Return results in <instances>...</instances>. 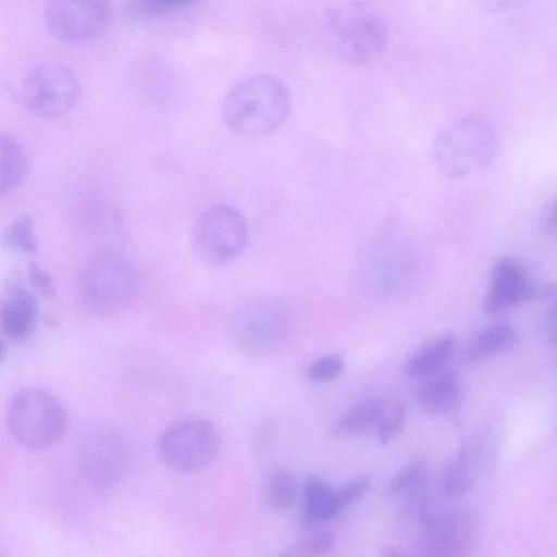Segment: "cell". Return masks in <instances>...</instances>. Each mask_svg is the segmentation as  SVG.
Wrapping results in <instances>:
<instances>
[{
  "label": "cell",
  "instance_id": "836d02e7",
  "mask_svg": "<svg viewBox=\"0 0 557 557\" xmlns=\"http://www.w3.org/2000/svg\"><path fill=\"white\" fill-rule=\"evenodd\" d=\"M5 346L4 344L0 341V363L2 362V360L4 359L5 357Z\"/></svg>",
  "mask_w": 557,
  "mask_h": 557
},
{
  "label": "cell",
  "instance_id": "ba28073f",
  "mask_svg": "<svg viewBox=\"0 0 557 557\" xmlns=\"http://www.w3.org/2000/svg\"><path fill=\"white\" fill-rule=\"evenodd\" d=\"M134 460L132 442L124 431L98 424L83 436L78 463L83 474L99 485H114L129 473Z\"/></svg>",
  "mask_w": 557,
  "mask_h": 557
},
{
  "label": "cell",
  "instance_id": "5bb4252c",
  "mask_svg": "<svg viewBox=\"0 0 557 557\" xmlns=\"http://www.w3.org/2000/svg\"><path fill=\"white\" fill-rule=\"evenodd\" d=\"M497 447V440L488 432H478L468 437L445 470V492L449 496H463L474 490L493 471Z\"/></svg>",
  "mask_w": 557,
  "mask_h": 557
},
{
  "label": "cell",
  "instance_id": "2e32d148",
  "mask_svg": "<svg viewBox=\"0 0 557 557\" xmlns=\"http://www.w3.org/2000/svg\"><path fill=\"white\" fill-rule=\"evenodd\" d=\"M457 342L453 334H445L421 348L406 363L405 371L411 377L433 376L453 360Z\"/></svg>",
  "mask_w": 557,
  "mask_h": 557
},
{
  "label": "cell",
  "instance_id": "f546056e",
  "mask_svg": "<svg viewBox=\"0 0 557 557\" xmlns=\"http://www.w3.org/2000/svg\"><path fill=\"white\" fill-rule=\"evenodd\" d=\"M28 280L33 287L46 297H53L57 293L51 275L37 263H29L27 268Z\"/></svg>",
  "mask_w": 557,
  "mask_h": 557
},
{
  "label": "cell",
  "instance_id": "3957f363",
  "mask_svg": "<svg viewBox=\"0 0 557 557\" xmlns=\"http://www.w3.org/2000/svg\"><path fill=\"white\" fill-rule=\"evenodd\" d=\"M292 320L285 302L269 295L248 297L231 311L226 332L232 345L249 356L277 350L287 341Z\"/></svg>",
  "mask_w": 557,
  "mask_h": 557
},
{
  "label": "cell",
  "instance_id": "7402d4cb",
  "mask_svg": "<svg viewBox=\"0 0 557 557\" xmlns=\"http://www.w3.org/2000/svg\"><path fill=\"white\" fill-rule=\"evenodd\" d=\"M263 496L272 511L288 510L297 497V481L294 473L283 467L273 469L265 479Z\"/></svg>",
  "mask_w": 557,
  "mask_h": 557
},
{
  "label": "cell",
  "instance_id": "d6986e66",
  "mask_svg": "<svg viewBox=\"0 0 557 557\" xmlns=\"http://www.w3.org/2000/svg\"><path fill=\"white\" fill-rule=\"evenodd\" d=\"M384 410L377 397H367L350 407L333 426V433L343 438H352L363 434L377 423Z\"/></svg>",
  "mask_w": 557,
  "mask_h": 557
},
{
  "label": "cell",
  "instance_id": "277c9868",
  "mask_svg": "<svg viewBox=\"0 0 557 557\" xmlns=\"http://www.w3.org/2000/svg\"><path fill=\"white\" fill-rule=\"evenodd\" d=\"M497 149V134L492 123L479 115L460 117L435 136L432 156L446 176L463 177L485 168Z\"/></svg>",
  "mask_w": 557,
  "mask_h": 557
},
{
  "label": "cell",
  "instance_id": "5b68a950",
  "mask_svg": "<svg viewBox=\"0 0 557 557\" xmlns=\"http://www.w3.org/2000/svg\"><path fill=\"white\" fill-rule=\"evenodd\" d=\"M324 34L332 52L354 63L375 58L387 40V27L382 16L361 1L333 7L326 15Z\"/></svg>",
  "mask_w": 557,
  "mask_h": 557
},
{
  "label": "cell",
  "instance_id": "d6a6232c",
  "mask_svg": "<svg viewBox=\"0 0 557 557\" xmlns=\"http://www.w3.org/2000/svg\"><path fill=\"white\" fill-rule=\"evenodd\" d=\"M379 557H409V556L404 550H401L395 546L388 545V546H384L381 549Z\"/></svg>",
  "mask_w": 557,
  "mask_h": 557
},
{
  "label": "cell",
  "instance_id": "1f68e13d",
  "mask_svg": "<svg viewBox=\"0 0 557 557\" xmlns=\"http://www.w3.org/2000/svg\"><path fill=\"white\" fill-rule=\"evenodd\" d=\"M544 221H545L546 230L549 233H555V208H554V202H552L550 206H548V208H547V210L545 212Z\"/></svg>",
  "mask_w": 557,
  "mask_h": 557
},
{
  "label": "cell",
  "instance_id": "30bf717a",
  "mask_svg": "<svg viewBox=\"0 0 557 557\" xmlns=\"http://www.w3.org/2000/svg\"><path fill=\"white\" fill-rule=\"evenodd\" d=\"M247 242V225L234 207L214 205L197 219L193 245L198 257L210 264H222L235 258Z\"/></svg>",
  "mask_w": 557,
  "mask_h": 557
},
{
  "label": "cell",
  "instance_id": "83f0119b",
  "mask_svg": "<svg viewBox=\"0 0 557 557\" xmlns=\"http://www.w3.org/2000/svg\"><path fill=\"white\" fill-rule=\"evenodd\" d=\"M372 479L369 475H358L343 483L336 491L335 497L339 511L358 503L370 491Z\"/></svg>",
  "mask_w": 557,
  "mask_h": 557
},
{
  "label": "cell",
  "instance_id": "f1b7e54d",
  "mask_svg": "<svg viewBox=\"0 0 557 557\" xmlns=\"http://www.w3.org/2000/svg\"><path fill=\"white\" fill-rule=\"evenodd\" d=\"M405 414L406 411L403 405H395L386 411L383 410L377 421V438L380 444L387 445L401 432Z\"/></svg>",
  "mask_w": 557,
  "mask_h": 557
},
{
  "label": "cell",
  "instance_id": "4dcf8cb0",
  "mask_svg": "<svg viewBox=\"0 0 557 557\" xmlns=\"http://www.w3.org/2000/svg\"><path fill=\"white\" fill-rule=\"evenodd\" d=\"M545 326L547 330V336L550 344H555L556 341V309L555 304L552 302L550 306L547 307L545 313Z\"/></svg>",
  "mask_w": 557,
  "mask_h": 557
},
{
  "label": "cell",
  "instance_id": "cb8c5ba5",
  "mask_svg": "<svg viewBox=\"0 0 557 557\" xmlns=\"http://www.w3.org/2000/svg\"><path fill=\"white\" fill-rule=\"evenodd\" d=\"M193 0H139L129 3L128 12L137 18H160L171 16L189 9Z\"/></svg>",
  "mask_w": 557,
  "mask_h": 557
},
{
  "label": "cell",
  "instance_id": "4fadbf2b",
  "mask_svg": "<svg viewBox=\"0 0 557 557\" xmlns=\"http://www.w3.org/2000/svg\"><path fill=\"white\" fill-rule=\"evenodd\" d=\"M491 288L482 309L498 314L511 307L531 300H545L555 293L553 283L530 277L525 268L515 258L503 257L492 269Z\"/></svg>",
  "mask_w": 557,
  "mask_h": 557
},
{
  "label": "cell",
  "instance_id": "603a6c76",
  "mask_svg": "<svg viewBox=\"0 0 557 557\" xmlns=\"http://www.w3.org/2000/svg\"><path fill=\"white\" fill-rule=\"evenodd\" d=\"M2 243L8 249L16 252L36 253L38 240L34 220L24 215L13 221L3 232Z\"/></svg>",
  "mask_w": 557,
  "mask_h": 557
},
{
  "label": "cell",
  "instance_id": "9a60e30c",
  "mask_svg": "<svg viewBox=\"0 0 557 557\" xmlns=\"http://www.w3.org/2000/svg\"><path fill=\"white\" fill-rule=\"evenodd\" d=\"M37 314L38 306L34 295L13 286L0 306V325L10 338L23 339L33 332Z\"/></svg>",
  "mask_w": 557,
  "mask_h": 557
},
{
  "label": "cell",
  "instance_id": "7c38bea8",
  "mask_svg": "<svg viewBox=\"0 0 557 557\" xmlns=\"http://www.w3.org/2000/svg\"><path fill=\"white\" fill-rule=\"evenodd\" d=\"M110 17L109 5L100 0H55L45 9L48 30L67 44L86 42L101 35Z\"/></svg>",
  "mask_w": 557,
  "mask_h": 557
},
{
  "label": "cell",
  "instance_id": "9c48e42d",
  "mask_svg": "<svg viewBox=\"0 0 557 557\" xmlns=\"http://www.w3.org/2000/svg\"><path fill=\"white\" fill-rule=\"evenodd\" d=\"M81 85L76 74L57 63L40 64L23 78L21 100L32 114L45 119H58L66 114L77 102Z\"/></svg>",
  "mask_w": 557,
  "mask_h": 557
},
{
  "label": "cell",
  "instance_id": "8fae6325",
  "mask_svg": "<svg viewBox=\"0 0 557 557\" xmlns=\"http://www.w3.org/2000/svg\"><path fill=\"white\" fill-rule=\"evenodd\" d=\"M420 557H468L475 541V524L470 512L454 509L421 511Z\"/></svg>",
  "mask_w": 557,
  "mask_h": 557
},
{
  "label": "cell",
  "instance_id": "e0dca14e",
  "mask_svg": "<svg viewBox=\"0 0 557 557\" xmlns=\"http://www.w3.org/2000/svg\"><path fill=\"white\" fill-rule=\"evenodd\" d=\"M461 398V384L457 374L444 370L430 379L420 389V401L423 407L434 413H443L454 409Z\"/></svg>",
  "mask_w": 557,
  "mask_h": 557
},
{
  "label": "cell",
  "instance_id": "ac0fdd59",
  "mask_svg": "<svg viewBox=\"0 0 557 557\" xmlns=\"http://www.w3.org/2000/svg\"><path fill=\"white\" fill-rule=\"evenodd\" d=\"M27 169L28 159L24 147L14 137L0 134V196L18 187Z\"/></svg>",
  "mask_w": 557,
  "mask_h": 557
},
{
  "label": "cell",
  "instance_id": "6da1fadb",
  "mask_svg": "<svg viewBox=\"0 0 557 557\" xmlns=\"http://www.w3.org/2000/svg\"><path fill=\"white\" fill-rule=\"evenodd\" d=\"M289 95L285 85L268 73L248 75L225 94L222 117L233 132L259 136L273 132L286 119Z\"/></svg>",
  "mask_w": 557,
  "mask_h": 557
},
{
  "label": "cell",
  "instance_id": "44dd1931",
  "mask_svg": "<svg viewBox=\"0 0 557 557\" xmlns=\"http://www.w3.org/2000/svg\"><path fill=\"white\" fill-rule=\"evenodd\" d=\"M304 515L307 521L322 523L333 519L341 511L335 491L321 478L311 475L304 486Z\"/></svg>",
  "mask_w": 557,
  "mask_h": 557
},
{
  "label": "cell",
  "instance_id": "4316f807",
  "mask_svg": "<svg viewBox=\"0 0 557 557\" xmlns=\"http://www.w3.org/2000/svg\"><path fill=\"white\" fill-rule=\"evenodd\" d=\"M344 364V358L341 355H325L309 366L307 379L314 384L327 383L341 374Z\"/></svg>",
  "mask_w": 557,
  "mask_h": 557
},
{
  "label": "cell",
  "instance_id": "7a4b0ae2",
  "mask_svg": "<svg viewBox=\"0 0 557 557\" xmlns=\"http://www.w3.org/2000/svg\"><path fill=\"white\" fill-rule=\"evenodd\" d=\"M76 286L85 308L98 315H111L134 302L140 290V275L127 257L106 251L86 261Z\"/></svg>",
  "mask_w": 557,
  "mask_h": 557
},
{
  "label": "cell",
  "instance_id": "d4e9b609",
  "mask_svg": "<svg viewBox=\"0 0 557 557\" xmlns=\"http://www.w3.org/2000/svg\"><path fill=\"white\" fill-rule=\"evenodd\" d=\"M425 468L421 462L414 461L404 466L387 483L384 496L395 499L408 493L423 480Z\"/></svg>",
  "mask_w": 557,
  "mask_h": 557
},
{
  "label": "cell",
  "instance_id": "8992f818",
  "mask_svg": "<svg viewBox=\"0 0 557 557\" xmlns=\"http://www.w3.org/2000/svg\"><path fill=\"white\" fill-rule=\"evenodd\" d=\"M67 424L63 406L44 389H21L10 403L9 429L16 441L28 448L53 446L64 436Z\"/></svg>",
  "mask_w": 557,
  "mask_h": 557
},
{
  "label": "cell",
  "instance_id": "484cf974",
  "mask_svg": "<svg viewBox=\"0 0 557 557\" xmlns=\"http://www.w3.org/2000/svg\"><path fill=\"white\" fill-rule=\"evenodd\" d=\"M334 545V534L329 531H320L300 540L287 554L288 557H321L330 553Z\"/></svg>",
  "mask_w": 557,
  "mask_h": 557
},
{
  "label": "cell",
  "instance_id": "52a82bcc",
  "mask_svg": "<svg viewBox=\"0 0 557 557\" xmlns=\"http://www.w3.org/2000/svg\"><path fill=\"white\" fill-rule=\"evenodd\" d=\"M221 438L214 424L199 417L185 418L166 428L158 440L163 463L175 472L193 473L218 456Z\"/></svg>",
  "mask_w": 557,
  "mask_h": 557
},
{
  "label": "cell",
  "instance_id": "ffe728a7",
  "mask_svg": "<svg viewBox=\"0 0 557 557\" xmlns=\"http://www.w3.org/2000/svg\"><path fill=\"white\" fill-rule=\"evenodd\" d=\"M518 343L519 334L512 325L495 323L472 341L466 350V358L469 361L490 358L513 348Z\"/></svg>",
  "mask_w": 557,
  "mask_h": 557
}]
</instances>
